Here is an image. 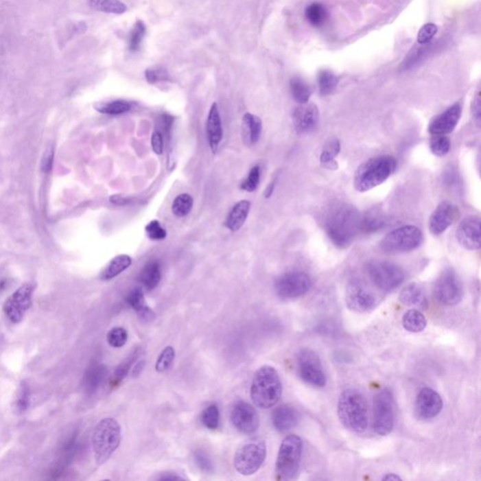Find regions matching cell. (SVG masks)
Here are the masks:
<instances>
[{
  "label": "cell",
  "mask_w": 481,
  "mask_h": 481,
  "mask_svg": "<svg viewBox=\"0 0 481 481\" xmlns=\"http://www.w3.org/2000/svg\"><path fill=\"white\" fill-rule=\"evenodd\" d=\"M360 213L353 206L341 204L331 210L325 220L328 237L337 248H346L360 233Z\"/></svg>",
  "instance_id": "cell-1"
},
{
  "label": "cell",
  "mask_w": 481,
  "mask_h": 481,
  "mask_svg": "<svg viewBox=\"0 0 481 481\" xmlns=\"http://www.w3.org/2000/svg\"><path fill=\"white\" fill-rule=\"evenodd\" d=\"M282 395V384L279 374L271 366H263L254 374L250 388V398L261 409L276 406Z\"/></svg>",
  "instance_id": "cell-2"
},
{
  "label": "cell",
  "mask_w": 481,
  "mask_h": 481,
  "mask_svg": "<svg viewBox=\"0 0 481 481\" xmlns=\"http://www.w3.org/2000/svg\"><path fill=\"white\" fill-rule=\"evenodd\" d=\"M338 416L341 424L353 432H363L368 427V403L362 393L347 389L341 393L338 402Z\"/></svg>",
  "instance_id": "cell-3"
},
{
  "label": "cell",
  "mask_w": 481,
  "mask_h": 481,
  "mask_svg": "<svg viewBox=\"0 0 481 481\" xmlns=\"http://www.w3.org/2000/svg\"><path fill=\"white\" fill-rule=\"evenodd\" d=\"M396 167V160L389 155H382L368 160L356 170L353 180L355 189L366 192L378 187L388 179Z\"/></svg>",
  "instance_id": "cell-4"
},
{
  "label": "cell",
  "mask_w": 481,
  "mask_h": 481,
  "mask_svg": "<svg viewBox=\"0 0 481 481\" xmlns=\"http://www.w3.org/2000/svg\"><path fill=\"white\" fill-rule=\"evenodd\" d=\"M121 440V425L111 417L102 419L93 434V449L96 465H103L118 449Z\"/></svg>",
  "instance_id": "cell-5"
},
{
  "label": "cell",
  "mask_w": 481,
  "mask_h": 481,
  "mask_svg": "<svg viewBox=\"0 0 481 481\" xmlns=\"http://www.w3.org/2000/svg\"><path fill=\"white\" fill-rule=\"evenodd\" d=\"M303 442L297 435L292 434L284 438L279 447L276 463L277 477L291 480L298 472L301 462Z\"/></svg>",
  "instance_id": "cell-6"
},
{
  "label": "cell",
  "mask_w": 481,
  "mask_h": 481,
  "mask_svg": "<svg viewBox=\"0 0 481 481\" xmlns=\"http://www.w3.org/2000/svg\"><path fill=\"white\" fill-rule=\"evenodd\" d=\"M423 242V233L416 226H403L386 234L380 248L386 253H404L419 248Z\"/></svg>",
  "instance_id": "cell-7"
},
{
  "label": "cell",
  "mask_w": 481,
  "mask_h": 481,
  "mask_svg": "<svg viewBox=\"0 0 481 481\" xmlns=\"http://www.w3.org/2000/svg\"><path fill=\"white\" fill-rule=\"evenodd\" d=\"M266 444L255 439L244 443L234 455V467L239 474L251 476L261 467L266 458Z\"/></svg>",
  "instance_id": "cell-8"
},
{
  "label": "cell",
  "mask_w": 481,
  "mask_h": 481,
  "mask_svg": "<svg viewBox=\"0 0 481 481\" xmlns=\"http://www.w3.org/2000/svg\"><path fill=\"white\" fill-rule=\"evenodd\" d=\"M366 270L373 283L384 292L397 289L406 279L403 270L390 261H371Z\"/></svg>",
  "instance_id": "cell-9"
},
{
  "label": "cell",
  "mask_w": 481,
  "mask_h": 481,
  "mask_svg": "<svg viewBox=\"0 0 481 481\" xmlns=\"http://www.w3.org/2000/svg\"><path fill=\"white\" fill-rule=\"evenodd\" d=\"M395 424L394 399L391 391L384 388L374 397L373 430L381 436L390 434Z\"/></svg>",
  "instance_id": "cell-10"
},
{
  "label": "cell",
  "mask_w": 481,
  "mask_h": 481,
  "mask_svg": "<svg viewBox=\"0 0 481 481\" xmlns=\"http://www.w3.org/2000/svg\"><path fill=\"white\" fill-rule=\"evenodd\" d=\"M297 370L300 378L314 388H323L327 384V376L323 373L319 355L310 349H303L297 355Z\"/></svg>",
  "instance_id": "cell-11"
},
{
  "label": "cell",
  "mask_w": 481,
  "mask_h": 481,
  "mask_svg": "<svg viewBox=\"0 0 481 481\" xmlns=\"http://www.w3.org/2000/svg\"><path fill=\"white\" fill-rule=\"evenodd\" d=\"M435 298L442 305L452 307L462 301L463 288L459 277L452 269L445 270L434 284Z\"/></svg>",
  "instance_id": "cell-12"
},
{
  "label": "cell",
  "mask_w": 481,
  "mask_h": 481,
  "mask_svg": "<svg viewBox=\"0 0 481 481\" xmlns=\"http://www.w3.org/2000/svg\"><path fill=\"white\" fill-rule=\"evenodd\" d=\"M312 285L309 274L301 271H292L277 279L274 289L281 298L294 299L307 294Z\"/></svg>",
  "instance_id": "cell-13"
},
{
  "label": "cell",
  "mask_w": 481,
  "mask_h": 481,
  "mask_svg": "<svg viewBox=\"0 0 481 481\" xmlns=\"http://www.w3.org/2000/svg\"><path fill=\"white\" fill-rule=\"evenodd\" d=\"M35 286L32 283H25L19 288L5 301L3 312L10 322L19 323L24 319L25 313L30 309L32 304V296L34 294Z\"/></svg>",
  "instance_id": "cell-14"
},
{
  "label": "cell",
  "mask_w": 481,
  "mask_h": 481,
  "mask_svg": "<svg viewBox=\"0 0 481 481\" xmlns=\"http://www.w3.org/2000/svg\"><path fill=\"white\" fill-rule=\"evenodd\" d=\"M375 295L358 279L349 282L346 289V303L349 309L357 312H368L376 305Z\"/></svg>",
  "instance_id": "cell-15"
},
{
  "label": "cell",
  "mask_w": 481,
  "mask_h": 481,
  "mask_svg": "<svg viewBox=\"0 0 481 481\" xmlns=\"http://www.w3.org/2000/svg\"><path fill=\"white\" fill-rule=\"evenodd\" d=\"M231 419L233 426L244 434H252L258 431L259 426L258 412L248 402H237L231 411Z\"/></svg>",
  "instance_id": "cell-16"
},
{
  "label": "cell",
  "mask_w": 481,
  "mask_h": 481,
  "mask_svg": "<svg viewBox=\"0 0 481 481\" xmlns=\"http://www.w3.org/2000/svg\"><path fill=\"white\" fill-rule=\"evenodd\" d=\"M480 231V218L476 215L467 216L458 226L457 240L468 250H478L481 246Z\"/></svg>",
  "instance_id": "cell-17"
},
{
  "label": "cell",
  "mask_w": 481,
  "mask_h": 481,
  "mask_svg": "<svg viewBox=\"0 0 481 481\" xmlns=\"http://www.w3.org/2000/svg\"><path fill=\"white\" fill-rule=\"evenodd\" d=\"M459 211L456 206L453 205L449 201H443L437 206L432 213L429 220V228L434 235H440L445 233L457 220Z\"/></svg>",
  "instance_id": "cell-18"
},
{
  "label": "cell",
  "mask_w": 481,
  "mask_h": 481,
  "mask_svg": "<svg viewBox=\"0 0 481 481\" xmlns=\"http://www.w3.org/2000/svg\"><path fill=\"white\" fill-rule=\"evenodd\" d=\"M417 411L424 419H431L438 416L443 408L441 396L432 388H424L417 397Z\"/></svg>",
  "instance_id": "cell-19"
},
{
  "label": "cell",
  "mask_w": 481,
  "mask_h": 481,
  "mask_svg": "<svg viewBox=\"0 0 481 481\" xmlns=\"http://www.w3.org/2000/svg\"><path fill=\"white\" fill-rule=\"evenodd\" d=\"M462 116V106L456 103L447 108V110L435 117L430 124L429 130L432 134H447L451 133L456 128Z\"/></svg>",
  "instance_id": "cell-20"
},
{
  "label": "cell",
  "mask_w": 481,
  "mask_h": 481,
  "mask_svg": "<svg viewBox=\"0 0 481 481\" xmlns=\"http://www.w3.org/2000/svg\"><path fill=\"white\" fill-rule=\"evenodd\" d=\"M320 113L316 104H302L292 114L295 129L299 133H307L317 126Z\"/></svg>",
  "instance_id": "cell-21"
},
{
  "label": "cell",
  "mask_w": 481,
  "mask_h": 481,
  "mask_svg": "<svg viewBox=\"0 0 481 481\" xmlns=\"http://www.w3.org/2000/svg\"><path fill=\"white\" fill-rule=\"evenodd\" d=\"M206 131H207L209 146L213 154H215L223 139L222 121H221L220 109L216 103L212 104L209 111Z\"/></svg>",
  "instance_id": "cell-22"
},
{
  "label": "cell",
  "mask_w": 481,
  "mask_h": 481,
  "mask_svg": "<svg viewBox=\"0 0 481 481\" xmlns=\"http://www.w3.org/2000/svg\"><path fill=\"white\" fill-rule=\"evenodd\" d=\"M299 413L294 407L281 406L274 410L272 421L277 431L286 432L294 429L299 422Z\"/></svg>",
  "instance_id": "cell-23"
},
{
  "label": "cell",
  "mask_w": 481,
  "mask_h": 481,
  "mask_svg": "<svg viewBox=\"0 0 481 481\" xmlns=\"http://www.w3.org/2000/svg\"><path fill=\"white\" fill-rule=\"evenodd\" d=\"M399 301L407 307H419L426 309L427 302L426 292L423 288L417 283H410L401 290L399 294Z\"/></svg>",
  "instance_id": "cell-24"
},
{
  "label": "cell",
  "mask_w": 481,
  "mask_h": 481,
  "mask_svg": "<svg viewBox=\"0 0 481 481\" xmlns=\"http://www.w3.org/2000/svg\"><path fill=\"white\" fill-rule=\"evenodd\" d=\"M251 203L248 200H241L231 209L225 225L231 231H237L243 226L250 212Z\"/></svg>",
  "instance_id": "cell-25"
},
{
  "label": "cell",
  "mask_w": 481,
  "mask_h": 481,
  "mask_svg": "<svg viewBox=\"0 0 481 481\" xmlns=\"http://www.w3.org/2000/svg\"><path fill=\"white\" fill-rule=\"evenodd\" d=\"M242 131L244 141L249 144H256L259 141L262 131L261 119L251 113H246L242 121Z\"/></svg>",
  "instance_id": "cell-26"
},
{
  "label": "cell",
  "mask_w": 481,
  "mask_h": 481,
  "mask_svg": "<svg viewBox=\"0 0 481 481\" xmlns=\"http://www.w3.org/2000/svg\"><path fill=\"white\" fill-rule=\"evenodd\" d=\"M388 221L380 211L371 209L360 216V233L366 234L376 233L384 228Z\"/></svg>",
  "instance_id": "cell-27"
},
{
  "label": "cell",
  "mask_w": 481,
  "mask_h": 481,
  "mask_svg": "<svg viewBox=\"0 0 481 481\" xmlns=\"http://www.w3.org/2000/svg\"><path fill=\"white\" fill-rule=\"evenodd\" d=\"M127 304L130 305L134 310H136L139 316L142 320L149 322L154 319L155 315L152 310L145 305L144 294L141 288H136L133 291L130 292L126 297Z\"/></svg>",
  "instance_id": "cell-28"
},
{
  "label": "cell",
  "mask_w": 481,
  "mask_h": 481,
  "mask_svg": "<svg viewBox=\"0 0 481 481\" xmlns=\"http://www.w3.org/2000/svg\"><path fill=\"white\" fill-rule=\"evenodd\" d=\"M161 267L157 261L148 262L142 270L139 281L148 291L155 289L161 281Z\"/></svg>",
  "instance_id": "cell-29"
},
{
  "label": "cell",
  "mask_w": 481,
  "mask_h": 481,
  "mask_svg": "<svg viewBox=\"0 0 481 481\" xmlns=\"http://www.w3.org/2000/svg\"><path fill=\"white\" fill-rule=\"evenodd\" d=\"M132 264L131 257L128 255H119L112 259L101 273L102 281H110L122 272L128 269Z\"/></svg>",
  "instance_id": "cell-30"
},
{
  "label": "cell",
  "mask_w": 481,
  "mask_h": 481,
  "mask_svg": "<svg viewBox=\"0 0 481 481\" xmlns=\"http://www.w3.org/2000/svg\"><path fill=\"white\" fill-rule=\"evenodd\" d=\"M106 366L103 365H94L89 368L86 371L85 379H84V386L85 390L89 394H93L97 390L104 379H106Z\"/></svg>",
  "instance_id": "cell-31"
},
{
  "label": "cell",
  "mask_w": 481,
  "mask_h": 481,
  "mask_svg": "<svg viewBox=\"0 0 481 481\" xmlns=\"http://www.w3.org/2000/svg\"><path fill=\"white\" fill-rule=\"evenodd\" d=\"M404 329L411 333L422 332L427 327V320L423 313L416 309L407 310L402 317Z\"/></svg>",
  "instance_id": "cell-32"
},
{
  "label": "cell",
  "mask_w": 481,
  "mask_h": 481,
  "mask_svg": "<svg viewBox=\"0 0 481 481\" xmlns=\"http://www.w3.org/2000/svg\"><path fill=\"white\" fill-rule=\"evenodd\" d=\"M89 6L95 11L106 14H122L127 11V6L119 0H88Z\"/></svg>",
  "instance_id": "cell-33"
},
{
  "label": "cell",
  "mask_w": 481,
  "mask_h": 481,
  "mask_svg": "<svg viewBox=\"0 0 481 481\" xmlns=\"http://www.w3.org/2000/svg\"><path fill=\"white\" fill-rule=\"evenodd\" d=\"M96 111L106 115H121L131 110L132 106L129 102L124 100H115L98 103L94 106Z\"/></svg>",
  "instance_id": "cell-34"
},
{
  "label": "cell",
  "mask_w": 481,
  "mask_h": 481,
  "mask_svg": "<svg viewBox=\"0 0 481 481\" xmlns=\"http://www.w3.org/2000/svg\"><path fill=\"white\" fill-rule=\"evenodd\" d=\"M340 141H338V139L330 141L329 143L325 147V149L322 150V154H320V164L328 169H337L338 165L337 163H336V157L340 154Z\"/></svg>",
  "instance_id": "cell-35"
},
{
  "label": "cell",
  "mask_w": 481,
  "mask_h": 481,
  "mask_svg": "<svg viewBox=\"0 0 481 481\" xmlns=\"http://www.w3.org/2000/svg\"><path fill=\"white\" fill-rule=\"evenodd\" d=\"M290 88H291L292 95L295 101L301 104L309 102L310 96H312V89L304 80L300 78H292L291 83H290Z\"/></svg>",
  "instance_id": "cell-36"
},
{
  "label": "cell",
  "mask_w": 481,
  "mask_h": 481,
  "mask_svg": "<svg viewBox=\"0 0 481 481\" xmlns=\"http://www.w3.org/2000/svg\"><path fill=\"white\" fill-rule=\"evenodd\" d=\"M305 15L309 24L317 27H322L328 17L327 9L320 3H312L307 6Z\"/></svg>",
  "instance_id": "cell-37"
},
{
  "label": "cell",
  "mask_w": 481,
  "mask_h": 481,
  "mask_svg": "<svg viewBox=\"0 0 481 481\" xmlns=\"http://www.w3.org/2000/svg\"><path fill=\"white\" fill-rule=\"evenodd\" d=\"M338 80L334 73L328 70L320 71L318 73V86L320 93L323 96L329 95L337 88Z\"/></svg>",
  "instance_id": "cell-38"
},
{
  "label": "cell",
  "mask_w": 481,
  "mask_h": 481,
  "mask_svg": "<svg viewBox=\"0 0 481 481\" xmlns=\"http://www.w3.org/2000/svg\"><path fill=\"white\" fill-rule=\"evenodd\" d=\"M193 208V198L189 194H180L175 198L172 206L173 215L178 218H185Z\"/></svg>",
  "instance_id": "cell-39"
},
{
  "label": "cell",
  "mask_w": 481,
  "mask_h": 481,
  "mask_svg": "<svg viewBox=\"0 0 481 481\" xmlns=\"http://www.w3.org/2000/svg\"><path fill=\"white\" fill-rule=\"evenodd\" d=\"M146 25L142 21H137L131 30L128 39L130 52H137L141 48L142 40L146 34Z\"/></svg>",
  "instance_id": "cell-40"
},
{
  "label": "cell",
  "mask_w": 481,
  "mask_h": 481,
  "mask_svg": "<svg viewBox=\"0 0 481 481\" xmlns=\"http://www.w3.org/2000/svg\"><path fill=\"white\" fill-rule=\"evenodd\" d=\"M434 136L430 141V148L432 154L440 157L449 154L451 146L449 137H445V134H434Z\"/></svg>",
  "instance_id": "cell-41"
},
{
  "label": "cell",
  "mask_w": 481,
  "mask_h": 481,
  "mask_svg": "<svg viewBox=\"0 0 481 481\" xmlns=\"http://www.w3.org/2000/svg\"><path fill=\"white\" fill-rule=\"evenodd\" d=\"M201 422L209 430L218 429L220 426V410L215 404L208 406L201 414Z\"/></svg>",
  "instance_id": "cell-42"
},
{
  "label": "cell",
  "mask_w": 481,
  "mask_h": 481,
  "mask_svg": "<svg viewBox=\"0 0 481 481\" xmlns=\"http://www.w3.org/2000/svg\"><path fill=\"white\" fill-rule=\"evenodd\" d=\"M175 358V350L172 346H167L160 353L159 360L155 365V371L157 373H163L169 371Z\"/></svg>",
  "instance_id": "cell-43"
},
{
  "label": "cell",
  "mask_w": 481,
  "mask_h": 481,
  "mask_svg": "<svg viewBox=\"0 0 481 481\" xmlns=\"http://www.w3.org/2000/svg\"><path fill=\"white\" fill-rule=\"evenodd\" d=\"M30 402V384L25 381H22L20 384L19 392H17L16 407L17 411L22 413L29 408Z\"/></svg>",
  "instance_id": "cell-44"
},
{
  "label": "cell",
  "mask_w": 481,
  "mask_h": 481,
  "mask_svg": "<svg viewBox=\"0 0 481 481\" xmlns=\"http://www.w3.org/2000/svg\"><path fill=\"white\" fill-rule=\"evenodd\" d=\"M108 344L113 348H121L128 340L127 331L122 327H114L109 331L108 337Z\"/></svg>",
  "instance_id": "cell-45"
},
{
  "label": "cell",
  "mask_w": 481,
  "mask_h": 481,
  "mask_svg": "<svg viewBox=\"0 0 481 481\" xmlns=\"http://www.w3.org/2000/svg\"><path fill=\"white\" fill-rule=\"evenodd\" d=\"M259 180H261V169H259V165H255L249 172L246 180L242 183L241 188L244 191H248V192H253L258 187Z\"/></svg>",
  "instance_id": "cell-46"
},
{
  "label": "cell",
  "mask_w": 481,
  "mask_h": 481,
  "mask_svg": "<svg viewBox=\"0 0 481 481\" xmlns=\"http://www.w3.org/2000/svg\"><path fill=\"white\" fill-rule=\"evenodd\" d=\"M145 230H146L148 237L151 239V240L161 241L167 237V231L163 228L159 221H151V222L148 224Z\"/></svg>",
  "instance_id": "cell-47"
},
{
  "label": "cell",
  "mask_w": 481,
  "mask_h": 481,
  "mask_svg": "<svg viewBox=\"0 0 481 481\" xmlns=\"http://www.w3.org/2000/svg\"><path fill=\"white\" fill-rule=\"evenodd\" d=\"M437 30H438V27H437L436 25L432 24V23H427V24L424 25L419 30V34H417V43L419 45H427L435 36Z\"/></svg>",
  "instance_id": "cell-48"
},
{
  "label": "cell",
  "mask_w": 481,
  "mask_h": 481,
  "mask_svg": "<svg viewBox=\"0 0 481 481\" xmlns=\"http://www.w3.org/2000/svg\"><path fill=\"white\" fill-rule=\"evenodd\" d=\"M145 78L150 84L169 80V73L164 69H148L145 72Z\"/></svg>",
  "instance_id": "cell-49"
},
{
  "label": "cell",
  "mask_w": 481,
  "mask_h": 481,
  "mask_svg": "<svg viewBox=\"0 0 481 481\" xmlns=\"http://www.w3.org/2000/svg\"><path fill=\"white\" fill-rule=\"evenodd\" d=\"M194 460L196 465L200 470L204 471V472H211L213 470L212 460L202 450H198L194 453Z\"/></svg>",
  "instance_id": "cell-50"
},
{
  "label": "cell",
  "mask_w": 481,
  "mask_h": 481,
  "mask_svg": "<svg viewBox=\"0 0 481 481\" xmlns=\"http://www.w3.org/2000/svg\"><path fill=\"white\" fill-rule=\"evenodd\" d=\"M471 114H472V118L474 119L475 124L477 126H480L481 121V104H480V93L476 94L474 99H473L472 104H471Z\"/></svg>",
  "instance_id": "cell-51"
},
{
  "label": "cell",
  "mask_w": 481,
  "mask_h": 481,
  "mask_svg": "<svg viewBox=\"0 0 481 481\" xmlns=\"http://www.w3.org/2000/svg\"><path fill=\"white\" fill-rule=\"evenodd\" d=\"M134 358H136V356H132V357H130L129 360L124 361V363H121V365L117 368L115 375H114L115 376L116 382H121L126 377L127 374L129 373L130 368H131V365L133 364Z\"/></svg>",
  "instance_id": "cell-52"
},
{
  "label": "cell",
  "mask_w": 481,
  "mask_h": 481,
  "mask_svg": "<svg viewBox=\"0 0 481 481\" xmlns=\"http://www.w3.org/2000/svg\"><path fill=\"white\" fill-rule=\"evenodd\" d=\"M54 163V147L50 146L43 154L42 160V169L43 172H49Z\"/></svg>",
  "instance_id": "cell-53"
},
{
  "label": "cell",
  "mask_w": 481,
  "mask_h": 481,
  "mask_svg": "<svg viewBox=\"0 0 481 481\" xmlns=\"http://www.w3.org/2000/svg\"><path fill=\"white\" fill-rule=\"evenodd\" d=\"M152 151L157 155L163 154L164 152V139L163 134L159 131H155L152 136Z\"/></svg>",
  "instance_id": "cell-54"
},
{
  "label": "cell",
  "mask_w": 481,
  "mask_h": 481,
  "mask_svg": "<svg viewBox=\"0 0 481 481\" xmlns=\"http://www.w3.org/2000/svg\"><path fill=\"white\" fill-rule=\"evenodd\" d=\"M110 201L116 205H126L129 202V198L124 197V196L121 195H115L112 196Z\"/></svg>",
  "instance_id": "cell-55"
},
{
  "label": "cell",
  "mask_w": 481,
  "mask_h": 481,
  "mask_svg": "<svg viewBox=\"0 0 481 481\" xmlns=\"http://www.w3.org/2000/svg\"><path fill=\"white\" fill-rule=\"evenodd\" d=\"M144 366H145V361L141 360V361H139V363L137 364L136 366H134L133 373H132V374H133L134 377H137V376H139V374L141 373V371H143Z\"/></svg>",
  "instance_id": "cell-56"
},
{
  "label": "cell",
  "mask_w": 481,
  "mask_h": 481,
  "mask_svg": "<svg viewBox=\"0 0 481 481\" xmlns=\"http://www.w3.org/2000/svg\"><path fill=\"white\" fill-rule=\"evenodd\" d=\"M159 480H183V478L179 477V476H175L174 474H165L164 476H161L159 478Z\"/></svg>",
  "instance_id": "cell-57"
},
{
  "label": "cell",
  "mask_w": 481,
  "mask_h": 481,
  "mask_svg": "<svg viewBox=\"0 0 481 481\" xmlns=\"http://www.w3.org/2000/svg\"><path fill=\"white\" fill-rule=\"evenodd\" d=\"M274 189V182H272L268 185V187L266 188V193H264V196H266V198H268L271 197L272 194H273Z\"/></svg>",
  "instance_id": "cell-58"
},
{
  "label": "cell",
  "mask_w": 481,
  "mask_h": 481,
  "mask_svg": "<svg viewBox=\"0 0 481 481\" xmlns=\"http://www.w3.org/2000/svg\"><path fill=\"white\" fill-rule=\"evenodd\" d=\"M383 480H401V478L399 476L393 474H388L383 477Z\"/></svg>",
  "instance_id": "cell-59"
},
{
  "label": "cell",
  "mask_w": 481,
  "mask_h": 481,
  "mask_svg": "<svg viewBox=\"0 0 481 481\" xmlns=\"http://www.w3.org/2000/svg\"><path fill=\"white\" fill-rule=\"evenodd\" d=\"M6 285H7L6 281H0V292L3 291L5 288H6Z\"/></svg>",
  "instance_id": "cell-60"
}]
</instances>
